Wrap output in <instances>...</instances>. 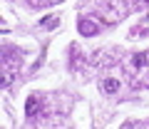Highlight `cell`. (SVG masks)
<instances>
[{"mask_svg":"<svg viewBox=\"0 0 149 129\" xmlns=\"http://www.w3.org/2000/svg\"><path fill=\"white\" fill-rule=\"evenodd\" d=\"M37 109H40V97H27V104H25V114L27 117H35L37 114Z\"/></svg>","mask_w":149,"mask_h":129,"instance_id":"2","label":"cell"},{"mask_svg":"<svg viewBox=\"0 0 149 129\" xmlns=\"http://www.w3.org/2000/svg\"><path fill=\"white\" fill-rule=\"evenodd\" d=\"M57 3H62V0H47V5H57Z\"/></svg>","mask_w":149,"mask_h":129,"instance_id":"6","label":"cell"},{"mask_svg":"<svg viewBox=\"0 0 149 129\" xmlns=\"http://www.w3.org/2000/svg\"><path fill=\"white\" fill-rule=\"evenodd\" d=\"M102 89H104L107 94H114V92L119 89V80H114V77H107V80L102 82Z\"/></svg>","mask_w":149,"mask_h":129,"instance_id":"3","label":"cell"},{"mask_svg":"<svg viewBox=\"0 0 149 129\" xmlns=\"http://www.w3.org/2000/svg\"><path fill=\"white\" fill-rule=\"evenodd\" d=\"M147 62H149V52H139V55H134V57H132V64L137 67V70H144Z\"/></svg>","mask_w":149,"mask_h":129,"instance_id":"4","label":"cell"},{"mask_svg":"<svg viewBox=\"0 0 149 129\" xmlns=\"http://www.w3.org/2000/svg\"><path fill=\"white\" fill-rule=\"evenodd\" d=\"M149 5V0H132V8H144Z\"/></svg>","mask_w":149,"mask_h":129,"instance_id":"5","label":"cell"},{"mask_svg":"<svg viewBox=\"0 0 149 129\" xmlns=\"http://www.w3.org/2000/svg\"><path fill=\"white\" fill-rule=\"evenodd\" d=\"M77 30H80V35H85V37H92V35L100 32V25L92 22V20H80L77 22Z\"/></svg>","mask_w":149,"mask_h":129,"instance_id":"1","label":"cell"}]
</instances>
